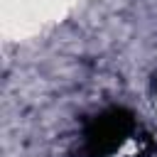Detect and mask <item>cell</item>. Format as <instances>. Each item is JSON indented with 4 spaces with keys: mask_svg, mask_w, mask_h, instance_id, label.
I'll use <instances>...</instances> for the list:
<instances>
[{
    "mask_svg": "<svg viewBox=\"0 0 157 157\" xmlns=\"http://www.w3.org/2000/svg\"><path fill=\"white\" fill-rule=\"evenodd\" d=\"M135 115L128 108L113 105L93 115L83 128V157H108L113 155L132 132Z\"/></svg>",
    "mask_w": 157,
    "mask_h": 157,
    "instance_id": "obj_1",
    "label": "cell"
}]
</instances>
